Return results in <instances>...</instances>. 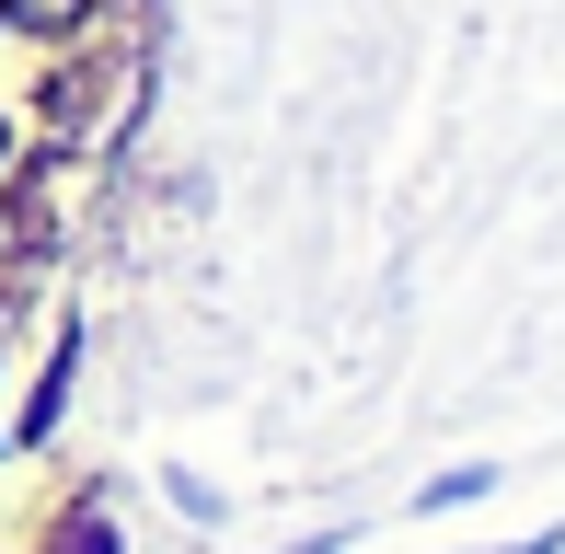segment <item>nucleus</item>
Instances as JSON below:
<instances>
[{
    "mask_svg": "<svg viewBox=\"0 0 565 554\" xmlns=\"http://www.w3.org/2000/svg\"><path fill=\"white\" fill-rule=\"evenodd\" d=\"M12 12H23V23H35V35H70V23H82V12H93V0H12Z\"/></svg>",
    "mask_w": 565,
    "mask_h": 554,
    "instance_id": "f257e3e1",
    "label": "nucleus"
}]
</instances>
